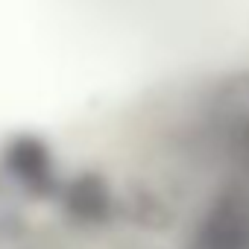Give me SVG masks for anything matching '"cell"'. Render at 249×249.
Returning a JSON list of instances; mask_svg holds the SVG:
<instances>
[{
	"label": "cell",
	"mask_w": 249,
	"mask_h": 249,
	"mask_svg": "<svg viewBox=\"0 0 249 249\" xmlns=\"http://www.w3.org/2000/svg\"><path fill=\"white\" fill-rule=\"evenodd\" d=\"M65 220L85 231L108 229L120 217V194L111 188L108 176L100 170H79L65 176V185L56 196Z\"/></svg>",
	"instance_id": "cell-2"
},
{
	"label": "cell",
	"mask_w": 249,
	"mask_h": 249,
	"mask_svg": "<svg viewBox=\"0 0 249 249\" xmlns=\"http://www.w3.org/2000/svg\"><path fill=\"white\" fill-rule=\"evenodd\" d=\"M0 170L24 196L38 202L56 199L65 185L59 159L38 132H12L0 147Z\"/></svg>",
	"instance_id": "cell-1"
},
{
	"label": "cell",
	"mask_w": 249,
	"mask_h": 249,
	"mask_svg": "<svg viewBox=\"0 0 249 249\" xmlns=\"http://www.w3.org/2000/svg\"><path fill=\"white\" fill-rule=\"evenodd\" d=\"M27 234H30V223H27L24 211L0 199V249L21 246L27 240Z\"/></svg>",
	"instance_id": "cell-6"
},
{
	"label": "cell",
	"mask_w": 249,
	"mask_h": 249,
	"mask_svg": "<svg viewBox=\"0 0 249 249\" xmlns=\"http://www.w3.org/2000/svg\"><path fill=\"white\" fill-rule=\"evenodd\" d=\"M205 114L229 144L249 150V71L217 79L205 100Z\"/></svg>",
	"instance_id": "cell-3"
},
{
	"label": "cell",
	"mask_w": 249,
	"mask_h": 249,
	"mask_svg": "<svg viewBox=\"0 0 249 249\" xmlns=\"http://www.w3.org/2000/svg\"><path fill=\"white\" fill-rule=\"evenodd\" d=\"M120 217H126L132 226H138L144 231H167L176 220V211L153 188L135 185L129 194L120 196Z\"/></svg>",
	"instance_id": "cell-5"
},
{
	"label": "cell",
	"mask_w": 249,
	"mask_h": 249,
	"mask_svg": "<svg viewBox=\"0 0 249 249\" xmlns=\"http://www.w3.org/2000/svg\"><path fill=\"white\" fill-rule=\"evenodd\" d=\"M194 249H249V205L237 194L217 196L194 229Z\"/></svg>",
	"instance_id": "cell-4"
}]
</instances>
